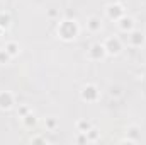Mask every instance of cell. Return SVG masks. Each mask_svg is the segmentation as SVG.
<instances>
[{
    "label": "cell",
    "instance_id": "6da1fadb",
    "mask_svg": "<svg viewBox=\"0 0 146 145\" xmlns=\"http://www.w3.org/2000/svg\"><path fill=\"white\" fill-rule=\"evenodd\" d=\"M56 33H58V38L65 43H72L75 41L78 34H80V24L78 21L75 19H61L58 22V28H56Z\"/></svg>",
    "mask_w": 146,
    "mask_h": 145
},
{
    "label": "cell",
    "instance_id": "7a4b0ae2",
    "mask_svg": "<svg viewBox=\"0 0 146 145\" xmlns=\"http://www.w3.org/2000/svg\"><path fill=\"white\" fill-rule=\"evenodd\" d=\"M104 48H106V53L107 56H117L122 53L124 50V41L119 36H107L104 41H102Z\"/></svg>",
    "mask_w": 146,
    "mask_h": 145
},
{
    "label": "cell",
    "instance_id": "3957f363",
    "mask_svg": "<svg viewBox=\"0 0 146 145\" xmlns=\"http://www.w3.org/2000/svg\"><path fill=\"white\" fill-rule=\"evenodd\" d=\"M80 99L83 103H92V104L94 103H99V99H100L99 87L95 84H85L82 87V91H80Z\"/></svg>",
    "mask_w": 146,
    "mask_h": 145
},
{
    "label": "cell",
    "instance_id": "277c9868",
    "mask_svg": "<svg viewBox=\"0 0 146 145\" xmlns=\"http://www.w3.org/2000/svg\"><path fill=\"white\" fill-rule=\"evenodd\" d=\"M126 44L129 48H141L146 44V34L141 29H133L129 33H126Z\"/></svg>",
    "mask_w": 146,
    "mask_h": 145
},
{
    "label": "cell",
    "instance_id": "5b68a950",
    "mask_svg": "<svg viewBox=\"0 0 146 145\" xmlns=\"http://www.w3.org/2000/svg\"><path fill=\"white\" fill-rule=\"evenodd\" d=\"M85 56H87L88 62H102L107 56V53H106V48H104L102 43H94L87 50V55Z\"/></svg>",
    "mask_w": 146,
    "mask_h": 145
},
{
    "label": "cell",
    "instance_id": "8992f818",
    "mask_svg": "<svg viewBox=\"0 0 146 145\" xmlns=\"http://www.w3.org/2000/svg\"><path fill=\"white\" fill-rule=\"evenodd\" d=\"M106 15H107V19H109V21L117 22L122 15H126V9H124V5H122V3L114 2V3H109V5L106 7Z\"/></svg>",
    "mask_w": 146,
    "mask_h": 145
},
{
    "label": "cell",
    "instance_id": "52a82bcc",
    "mask_svg": "<svg viewBox=\"0 0 146 145\" xmlns=\"http://www.w3.org/2000/svg\"><path fill=\"white\" fill-rule=\"evenodd\" d=\"M15 106V96L10 91H0V111H10Z\"/></svg>",
    "mask_w": 146,
    "mask_h": 145
},
{
    "label": "cell",
    "instance_id": "ba28073f",
    "mask_svg": "<svg viewBox=\"0 0 146 145\" xmlns=\"http://www.w3.org/2000/svg\"><path fill=\"white\" fill-rule=\"evenodd\" d=\"M117 28H119V31L121 33H129V31H133L134 28H136V21H134V17H131V15H122L119 21H117Z\"/></svg>",
    "mask_w": 146,
    "mask_h": 145
},
{
    "label": "cell",
    "instance_id": "9c48e42d",
    "mask_svg": "<svg viewBox=\"0 0 146 145\" xmlns=\"http://www.w3.org/2000/svg\"><path fill=\"white\" fill-rule=\"evenodd\" d=\"M139 138H141V128H139L138 125H131V126H127L124 142H129V144H138V142H139Z\"/></svg>",
    "mask_w": 146,
    "mask_h": 145
},
{
    "label": "cell",
    "instance_id": "30bf717a",
    "mask_svg": "<svg viewBox=\"0 0 146 145\" xmlns=\"http://www.w3.org/2000/svg\"><path fill=\"white\" fill-rule=\"evenodd\" d=\"M87 29L92 33V34H97L102 31V19L97 17V15H90L87 19Z\"/></svg>",
    "mask_w": 146,
    "mask_h": 145
},
{
    "label": "cell",
    "instance_id": "8fae6325",
    "mask_svg": "<svg viewBox=\"0 0 146 145\" xmlns=\"http://www.w3.org/2000/svg\"><path fill=\"white\" fill-rule=\"evenodd\" d=\"M10 26H12V15H10V12L0 10V28L3 31H7V29H10Z\"/></svg>",
    "mask_w": 146,
    "mask_h": 145
},
{
    "label": "cell",
    "instance_id": "7c38bea8",
    "mask_svg": "<svg viewBox=\"0 0 146 145\" xmlns=\"http://www.w3.org/2000/svg\"><path fill=\"white\" fill-rule=\"evenodd\" d=\"M3 48H5V50L9 51V55H10L12 58L19 56V53H21V44H19L17 41H7Z\"/></svg>",
    "mask_w": 146,
    "mask_h": 145
},
{
    "label": "cell",
    "instance_id": "4fadbf2b",
    "mask_svg": "<svg viewBox=\"0 0 146 145\" xmlns=\"http://www.w3.org/2000/svg\"><path fill=\"white\" fill-rule=\"evenodd\" d=\"M85 135H87V142H88V144H95V142L100 140V130H99L97 126H92Z\"/></svg>",
    "mask_w": 146,
    "mask_h": 145
},
{
    "label": "cell",
    "instance_id": "5bb4252c",
    "mask_svg": "<svg viewBox=\"0 0 146 145\" xmlns=\"http://www.w3.org/2000/svg\"><path fill=\"white\" fill-rule=\"evenodd\" d=\"M21 121H22V125L26 126V128H33V126H36V123H37V118H36V114L31 111L29 114H26L24 118H21Z\"/></svg>",
    "mask_w": 146,
    "mask_h": 145
},
{
    "label": "cell",
    "instance_id": "9a60e30c",
    "mask_svg": "<svg viewBox=\"0 0 146 145\" xmlns=\"http://www.w3.org/2000/svg\"><path fill=\"white\" fill-rule=\"evenodd\" d=\"M92 126H94V123H92V121H88V119H78V121H76V132L87 133Z\"/></svg>",
    "mask_w": 146,
    "mask_h": 145
},
{
    "label": "cell",
    "instance_id": "2e32d148",
    "mask_svg": "<svg viewBox=\"0 0 146 145\" xmlns=\"http://www.w3.org/2000/svg\"><path fill=\"white\" fill-rule=\"evenodd\" d=\"M44 128H46L48 132H54V130L58 128V119H56L54 116H48V118L44 119Z\"/></svg>",
    "mask_w": 146,
    "mask_h": 145
},
{
    "label": "cell",
    "instance_id": "e0dca14e",
    "mask_svg": "<svg viewBox=\"0 0 146 145\" xmlns=\"http://www.w3.org/2000/svg\"><path fill=\"white\" fill-rule=\"evenodd\" d=\"M10 60H12V56L9 55V51L5 48H0V65H7V63H10Z\"/></svg>",
    "mask_w": 146,
    "mask_h": 145
},
{
    "label": "cell",
    "instance_id": "ac0fdd59",
    "mask_svg": "<svg viewBox=\"0 0 146 145\" xmlns=\"http://www.w3.org/2000/svg\"><path fill=\"white\" fill-rule=\"evenodd\" d=\"M33 109H31V106H27V104H21L19 106V109H17V116L19 118H24L26 114H29Z\"/></svg>",
    "mask_w": 146,
    "mask_h": 145
},
{
    "label": "cell",
    "instance_id": "d6986e66",
    "mask_svg": "<svg viewBox=\"0 0 146 145\" xmlns=\"http://www.w3.org/2000/svg\"><path fill=\"white\" fill-rule=\"evenodd\" d=\"M121 94H122V92H121V87H117V85H115V87H114V85L110 87V96H112V97H114V96L117 97V96H121Z\"/></svg>",
    "mask_w": 146,
    "mask_h": 145
},
{
    "label": "cell",
    "instance_id": "ffe728a7",
    "mask_svg": "<svg viewBox=\"0 0 146 145\" xmlns=\"http://www.w3.org/2000/svg\"><path fill=\"white\" fill-rule=\"evenodd\" d=\"M31 142H33V144H44V142H46V138H42V137H33V138H31Z\"/></svg>",
    "mask_w": 146,
    "mask_h": 145
},
{
    "label": "cell",
    "instance_id": "44dd1931",
    "mask_svg": "<svg viewBox=\"0 0 146 145\" xmlns=\"http://www.w3.org/2000/svg\"><path fill=\"white\" fill-rule=\"evenodd\" d=\"M56 15H58V10H54V9H51L48 12V17H56Z\"/></svg>",
    "mask_w": 146,
    "mask_h": 145
},
{
    "label": "cell",
    "instance_id": "7402d4cb",
    "mask_svg": "<svg viewBox=\"0 0 146 145\" xmlns=\"http://www.w3.org/2000/svg\"><path fill=\"white\" fill-rule=\"evenodd\" d=\"M3 33H5V31H3V29L0 28V38H2V34H3Z\"/></svg>",
    "mask_w": 146,
    "mask_h": 145
}]
</instances>
